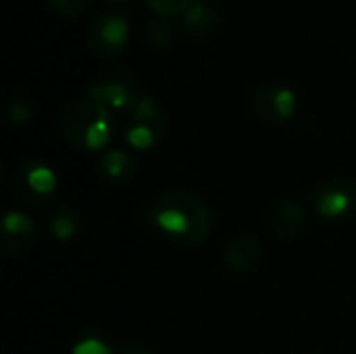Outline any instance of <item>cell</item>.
I'll return each instance as SVG.
<instances>
[{
    "label": "cell",
    "mask_w": 356,
    "mask_h": 354,
    "mask_svg": "<svg viewBox=\"0 0 356 354\" xmlns=\"http://www.w3.org/2000/svg\"><path fill=\"white\" fill-rule=\"evenodd\" d=\"M8 119L13 121V123H23V121H27L29 119V115H31V106H29V102L27 100H21V98H17V100H13L10 104H8Z\"/></svg>",
    "instance_id": "cell-18"
},
{
    "label": "cell",
    "mask_w": 356,
    "mask_h": 354,
    "mask_svg": "<svg viewBox=\"0 0 356 354\" xmlns=\"http://www.w3.org/2000/svg\"><path fill=\"white\" fill-rule=\"evenodd\" d=\"M315 207L325 219H348L356 213V182L334 177L317 186L313 194Z\"/></svg>",
    "instance_id": "cell-6"
},
{
    "label": "cell",
    "mask_w": 356,
    "mask_h": 354,
    "mask_svg": "<svg viewBox=\"0 0 356 354\" xmlns=\"http://www.w3.org/2000/svg\"><path fill=\"white\" fill-rule=\"evenodd\" d=\"M169 131V119L165 108L152 96H142L140 102L129 113V123L125 127V140L138 148L146 150L159 144Z\"/></svg>",
    "instance_id": "cell-3"
},
{
    "label": "cell",
    "mask_w": 356,
    "mask_h": 354,
    "mask_svg": "<svg viewBox=\"0 0 356 354\" xmlns=\"http://www.w3.org/2000/svg\"><path fill=\"white\" fill-rule=\"evenodd\" d=\"M117 354H150L148 351H144V348H123V351H119Z\"/></svg>",
    "instance_id": "cell-20"
},
{
    "label": "cell",
    "mask_w": 356,
    "mask_h": 354,
    "mask_svg": "<svg viewBox=\"0 0 356 354\" xmlns=\"http://www.w3.org/2000/svg\"><path fill=\"white\" fill-rule=\"evenodd\" d=\"M48 227L58 240H71L81 227V217L71 207H58V209H54Z\"/></svg>",
    "instance_id": "cell-15"
},
{
    "label": "cell",
    "mask_w": 356,
    "mask_h": 354,
    "mask_svg": "<svg viewBox=\"0 0 356 354\" xmlns=\"http://www.w3.org/2000/svg\"><path fill=\"white\" fill-rule=\"evenodd\" d=\"M106 2H111V4H125L127 0H106Z\"/></svg>",
    "instance_id": "cell-21"
},
{
    "label": "cell",
    "mask_w": 356,
    "mask_h": 354,
    "mask_svg": "<svg viewBox=\"0 0 356 354\" xmlns=\"http://www.w3.org/2000/svg\"><path fill=\"white\" fill-rule=\"evenodd\" d=\"M177 38V25L171 19L159 17L146 23L144 27V40L148 42V46L152 48H169Z\"/></svg>",
    "instance_id": "cell-14"
},
{
    "label": "cell",
    "mask_w": 356,
    "mask_h": 354,
    "mask_svg": "<svg viewBox=\"0 0 356 354\" xmlns=\"http://www.w3.org/2000/svg\"><path fill=\"white\" fill-rule=\"evenodd\" d=\"M129 40V23L121 13H100L86 29V42L90 50L102 58L117 56Z\"/></svg>",
    "instance_id": "cell-5"
},
{
    "label": "cell",
    "mask_w": 356,
    "mask_h": 354,
    "mask_svg": "<svg viewBox=\"0 0 356 354\" xmlns=\"http://www.w3.org/2000/svg\"><path fill=\"white\" fill-rule=\"evenodd\" d=\"M159 17L173 19V17H184L196 0H144Z\"/></svg>",
    "instance_id": "cell-16"
},
{
    "label": "cell",
    "mask_w": 356,
    "mask_h": 354,
    "mask_svg": "<svg viewBox=\"0 0 356 354\" xmlns=\"http://www.w3.org/2000/svg\"><path fill=\"white\" fill-rule=\"evenodd\" d=\"M152 221L184 246L207 242L215 227V217L207 200L184 188H169L156 198Z\"/></svg>",
    "instance_id": "cell-1"
},
{
    "label": "cell",
    "mask_w": 356,
    "mask_h": 354,
    "mask_svg": "<svg viewBox=\"0 0 356 354\" xmlns=\"http://www.w3.org/2000/svg\"><path fill=\"white\" fill-rule=\"evenodd\" d=\"M23 179H25V188L33 194V198H42L46 194H50L56 186V177L54 173L38 163H31L29 167H23Z\"/></svg>",
    "instance_id": "cell-13"
},
{
    "label": "cell",
    "mask_w": 356,
    "mask_h": 354,
    "mask_svg": "<svg viewBox=\"0 0 356 354\" xmlns=\"http://www.w3.org/2000/svg\"><path fill=\"white\" fill-rule=\"evenodd\" d=\"M217 23V8L209 0H196L192 8L184 15V27L186 31L194 35L209 33Z\"/></svg>",
    "instance_id": "cell-12"
},
{
    "label": "cell",
    "mask_w": 356,
    "mask_h": 354,
    "mask_svg": "<svg viewBox=\"0 0 356 354\" xmlns=\"http://www.w3.org/2000/svg\"><path fill=\"white\" fill-rule=\"evenodd\" d=\"M73 354H111L108 351V346L106 344H102L100 340H83V342H79L75 348H73Z\"/></svg>",
    "instance_id": "cell-19"
},
{
    "label": "cell",
    "mask_w": 356,
    "mask_h": 354,
    "mask_svg": "<svg viewBox=\"0 0 356 354\" xmlns=\"http://www.w3.org/2000/svg\"><path fill=\"white\" fill-rule=\"evenodd\" d=\"M90 98L106 106L111 113L115 111H134V106L140 102V86L127 69H113L104 75H100L90 86Z\"/></svg>",
    "instance_id": "cell-4"
},
{
    "label": "cell",
    "mask_w": 356,
    "mask_h": 354,
    "mask_svg": "<svg viewBox=\"0 0 356 354\" xmlns=\"http://www.w3.org/2000/svg\"><path fill=\"white\" fill-rule=\"evenodd\" d=\"M252 111L267 123H284L296 111V96L290 88L267 83L261 86L252 96Z\"/></svg>",
    "instance_id": "cell-7"
},
{
    "label": "cell",
    "mask_w": 356,
    "mask_h": 354,
    "mask_svg": "<svg viewBox=\"0 0 356 354\" xmlns=\"http://www.w3.org/2000/svg\"><path fill=\"white\" fill-rule=\"evenodd\" d=\"M60 131L79 150H100L113 136V113L92 98L77 100L60 113Z\"/></svg>",
    "instance_id": "cell-2"
},
{
    "label": "cell",
    "mask_w": 356,
    "mask_h": 354,
    "mask_svg": "<svg viewBox=\"0 0 356 354\" xmlns=\"http://www.w3.org/2000/svg\"><path fill=\"white\" fill-rule=\"evenodd\" d=\"M307 225V211L296 200H282L269 219V230L277 238H292Z\"/></svg>",
    "instance_id": "cell-10"
},
{
    "label": "cell",
    "mask_w": 356,
    "mask_h": 354,
    "mask_svg": "<svg viewBox=\"0 0 356 354\" xmlns=\"http://www.w3.org/2000/svg\"><path fill=\"white\" fill-rule=\"evenodd\" d=\"M223 261H225L227 269H232L236 273H250L263 261V244L257 236L240 234L225 244Z\"/></svg>",
    "instance_id": "cell-8"
},
{
    "label": "cell",
    "mask_w": 356,
    "mask_h": 354,
    "mask_svg": "<svg viewBox=\"0 0 356 354\" xmlns=\"http://www.w3.org/2000/svg\"><path fill=\"white\" fill-rule=\"evenodd\" d=\"M48 2L60 17H77L90 4V0H48Z\"/></svg>",
    "instance_id": "cell-17"
},
{
    "label": "cell",
    "mask_w": 356,
    "mask_h": 354,
    "mask_svg": "<svg viewBox=\"0 0 356 354\" xmlns=\"http://www.w3.org/2000/svg\"><path fill=\"white\" fill-rule=\"evenodd\" d=\"M98 171L111 184H125L136 173V161L131 154L123 150H111L102 154L98 163Z\"/></svg>",
    "instance_id": "cell-11"
},
{
    "label": "cell",
    "mask_w": 356,
    "mask_h": 354,
    "mask_svg": "<svg viewBox=\"0 0 356 354\" xmlns=\"http://www.w3.org/2000/svg\"><path fill=\"white\" fill-rule=\"evenodd\" d=\"M2 252L19 255L27 250L35 240V227L27 215L21 213H8L2 219Z\"/></svg>",
    "instance_id": "cell-9"
}]
</instances>
